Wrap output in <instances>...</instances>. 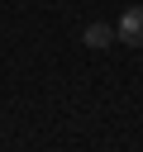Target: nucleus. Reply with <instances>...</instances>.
<instances>
[{
	"label": "nucleus",
	"mask_w": 143,
	"mask_h": 152,
	"mask_svg": "<svg viewBox=\"0 0 143 152\" xmlns=\"http://www.w3.org/2000/svg\"><path fill=\"white\" fill-rule=\"evenodd\" d=\"M114 38H119V43H129V48H138V43H143V5H129V10L119 14Z\"/></svg>",
	"instance_id": "obj_1"
},
{
	"label": "nucleus",
	"mask_w": 143,
	"mask_h": 152,
	"mask_svg": "<svg viewBox=\"0 0 143 152\" xmlns=\"http://www.w3.org/2000/svg\"><path fill=\"white\" fill-rule=\"evenodd\" d=\"M81 43H86V48H110V43H114V28H110V24H86Z\"/></svg>",
	"instance_id": "obj_2"
}]
</instances>
